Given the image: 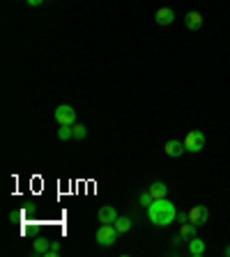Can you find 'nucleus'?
<instances>
[{
  "label": "nucleus",
  "instance_id": "nucleus-1",
  "mask_svg": "<svg viewBox=\"0 0 230 257\" xmlns=\"http://www.w3.org/2000/svg\"><path fill=\"white\" fill-rule=\"evenodd\" d=\"M145 211H147V221L157 227H168L170 223L177 221V209L173 202H168V197L154 200Z\"/></svg>",
  "mask_w": 230,
  "mask_h": 257
},
{
  "label": "nucleus",
  "instance_id": "nucleus-2",
  "mask_svg": "<svg viewBox=\"0 0 230 257\" xmlns=\"http://www.w3.org/2000/svg\"><path fill=\"white\" fill-rule=\"evenodd\" d=\"M117 237H120V232H117V227H115L113 223H102L97 234H95V239H97V244L102 246V248H111V246L117 241Z\"/></svg>",
  "mask_w": 230,
  "mask_h": 257
},
{
  "label": "nucleus",
  "instance_id": "nucleus-3",
  "mask_svg": "<svg viewBox=\"0 0 230 257\" xmlns=\"http://www.w3.org/2000/svg\"><path fill=\"white\" fill-rule=\"evenodd\" d=\"M184 147H187V152H191V154H198L203 147H205V133L203 131H189L187 136H184Z\"/></svg>",
  "mask_w": 230,
  "mask_h": 257
},
{
  "label": "nucleus",
  "instance_id": "nucleus-4",
  "mask_svg": "<svg viewBox=\"0 0 230 257\" xmlns=\"http://www.w3.org/2000/svg\"><path fill=\"white\" fill-rule=\"evenodd\" d=\"M53 117H55V122H58V124H67V126L76 124V110H74L69 103H62V106L55 108Z\"/></svg>",
  "mask_w": 230,
  "mask_h": 257
},
{
  "label": "nucleus",
  "instance_id": "nucleus-5",
  "mask_svg": "<svg viewBox=\"0 0 230 257\" xmlns=\"http://www.w3.org/2000/svg\"><path fill=\"white\" fill-rule=\"evenodd\" d=\"M207 218H210V211H207L205 204H196V207H191V209H189V221L194 223L196 227L205 225Z\"/></svg>",
  "mask_w": 230,
  "mask_h": 257
},
{
  "label": "nucleus",
  "instance_id": "nucleus-6",
  "mask_svg": "<svg viewBox=\"0 0 230 257\" xmlns=\"http://www.w3.org/2000/svg\"><path fill=\"white\" fill-rule=\"evenodd\" d=\"M164 152L170 159H180V156L187 152V147H184V143H180V140H168V143L164 145Z\"/></svg>",
  "mask_w": 230,
  "mask_h": 257
},
{
  "label": "nucleus",
  "instance_id": "nucleus-7",
  "mask_svg": "<svg viewBox=\"0 0 230 257\" xmlns=\"http://www.w3.org/2000/svg\"><path fill=\"white\" fill-rule=\"evenodd\" d=\"M175 12L170 9V7H159L157 14H154V21H157L159 25H170L173 21H175Z\"/></svg>",
  "mask_w": 230,
  "mask_h": 257
},
{
  "label": "nucleus",
  "instance_id": "nucleus-8",
  "mask_svg": "<svg viewBox=\"0 0 230 257\" xmlns=\"http://www.w3.org/2000/svg\"><path fill=\"white\" fill-rule=\"evenodd\" d=\"M97 221L99 223H115V221H117V211H115V207H111V204H104V207H99Z\"/></svg>",
  "mask_w": 230,
  "mask_h": 257
},
{
  "label": "nucleus",
  "instance_id": "nucleus-9",
  "mask_svg": "<svg viewBox=\"0 0 230 257\" xmlns=\"http://www.w3.org/2000/svg\"><path fill=\"white\" fill-rule=\"evenodd\" d=\"M184 25H187L189 30H198L200 25H203V14L200 12H187L184 14Z\"/></svg>",
  "mask_w": 230,
  "mask_h": 257
},
{
  "label": "nucleus",
  "instance_id": "nucleus-10",
  "mask_svg": "<svg viewBox=\"0 0 230 257\" xmlns=\"http://www.w3.org/2000/svg\"><path fill=\"white\" fill-rule=\"evenodd\" d=\"M147 191L152 193V197H154V200H161V197L168 195V186H166L164 181H152Z\"/></svg>",
  "mask_w": 230,
  "mask_h": 257
},
{
  "label": "nucleus",
  "instance_id": "nucleus-11",
  "mask_svg": "<svg viewBox=\"0 0 230 257\" xmlns=\"http://www.w3.org/2000/svg\"><path fill=\"white\" fill-rule=\"evenodd\" d=\"M205 248H207L205 241L198 239V237H194V239H189V253H191L194 257H200L203 253H205Z\"/></svg>",
  "mask_w": 230,
  "mask_h": 257
},
{
  "label": "nucleus",
  "instance_id": "nucleus-12",
  "mask_svg": "<svg viewBox=\"0 0 230 257\" xmlns=\"http://www.w3.org/2000/svg\"><path fill=\"white\" fill-rule=\"evenodd\" d=\"M196 237V225L191 221L180 223V239H194Z\"/></svg>",
  "mask_w": 230,
  "mask_h": 257
},
{
  "label": "nucleus",
  "instance_id": "nucleus-13",
  "mask_svg": "<svg viewBox=\"0 0 230 257\" xmlns=\"http://www.w3.org/2000/svg\"><path fill=\"white\" fill-rule=\"evenodd\" d=\"M115 227H117V232L120 234H124V232H129V230H131V218H129V216H117V221L113 223Z\"/></svg>",
  "mask_w": 230,
  "mask_h": 257
},
{
  "label": "nucleus",
  "instance_id": "nucleus-14",
  "mask_svg": "<svg viewBox=\"0 0 230 257\" xmlns=\"http://www.w3.org/2000/svg\"><path fill=\"white\" fill-rule=\"evenodd\" d=\"M51 248V241L44 239V237H39V239H35V244H32V251L37 253V255H46V251Z\"/></svg>",
  "mask_w": 230,
  "mask_h": 257
},
{
  "label": "nucleus",
  "instance_id": "nucleus-15",
  "mask_svg": "<svg viewBox=\"0 0 230 257\" xmlns=\"http://www.w3.org/2000/svg\"><path fill=\"white\" fill-rule=\"evenodd\" d=\"M72 131H74V140H83L88 136V129L83 124H72Z\"/></svg>",
  "mask_w": 230,
  "mask_h": 257
},
{
  "label": "nucleus",
  "instance_id": "nucleus-16",
  "mask_svg": "<svg viewBox=\"0 0 230 257\" xmlns=\"http://www.w3.org/2000/svg\"><path fill=\"white\" fill-rule=\"evenodd\" d=\"M58 138H60V140H69V138H74V131H72V126H67V124H60V129H58Z\"/></svg>",
  "mask_w": 230,
  "mask_h": 257
},
{
  "label": "nucleus",
  "instance_id": "nucleus-17",
  "mask_svg": "<svg viewBox=\"0 0 230 257\" xmlns=\"http://www.w3.org/2000/svg\"><path fill=\"white\" fill-rule=\"evenodd\" d=\"M138 202H140V207H145V209H147V207L154 202V197H152L150 191H143V193H140V197H138Z\"/></svg>",
  "mask_w": 230,
  "mask_h": 257
},
{
  "label": "nucleus",
  "instance_id": "nucleus-18",
  "mask_svg": "<svg viewBox=\"0 0 230 257\" xmlns=\"http://www.w3.org/2000/svg\"><path fill=\"white\" fill-rule=\"evenodd\" d=\"M51 251L60 253V241H51Z\"/></svg>",
  "mask_w": 230,
  "mask_h": 257
},
{
  "label": "nucleus",
  "instance_id": "nucleus-19",
  "mask_svg": "<svg viewBox=\"0 0 230 257\" xmlns=\"http://www.w3.org/2000/svg\"><path fill=\"white\" fill-rule=\"evenodd\" d=\"M18 216H21V211H12V214H9V221L16 223V221H18Z\"/></svg>",
  "mask_w": 230,
  "mask_h": 257
},
{
  "label": "nucleus",
  "instance_id": "nucleus-20",
  "mask_svg": "<svg viewBox=\"0 0 230 257\" xmlns=\"http://www.w3.org/2000/svg\"><path fill=\"white\" fill-rule=\"evenodd\" d=\"M25 2H28V5H30V7H39V5H42V2H44V0H25Z\"/></svg>",
  "mask_w": 230,
  "mask_h": 257
},
{
  "label": "nucleus",
  "instance_id": "nucleus-21",
  "mask_svg": "<svg viewBox=\"0 0 230 257\" xmlns=\"http://www.w3.org/2000/svg\"><path fill=\"white\" fill-rule=\"evenodd\" d=\"M224 253H226V257H230V246H226V251H224Z\"/></svg>",
  "mask_w": 230,
  "mask_h": 257
}]
</instances>
